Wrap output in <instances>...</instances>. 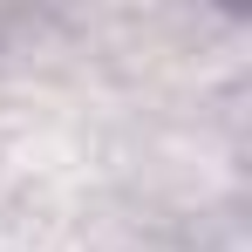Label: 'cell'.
Here are the masks:
<instances>
[]
</instances>
